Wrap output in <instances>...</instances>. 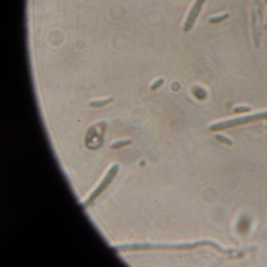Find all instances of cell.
<instances>
[{"label": "cell", "mask_w": 267, "mask_h": 267, "mask_svg": "<svg viewBox=\"0 0 267 267\" xmlns=\"http://www.w3.org/2000/svg\"><path fill=\"white\" fill-rule=\"evenodd\" d=\"M267 118V111L257 112L255 114H249V115L242 116L240 117H235L231 119L224 120V121H219V122L214 123L209 126V130L211 132L220 131L224 130L230 128L236 127V126L248 124L251 122H255V121H261V120L266 119Z\"/></svg>", "instance_id": "obj_1"}, {"label": "cell", "mask_w": 267, "mask_h": 267, "mask_svg": "<svg viewBox=\"0 0 267 267\" xmlns=\"http://www.w3.org/2000/svg\"><path fill=\"white\" fill-rule=\"evenodd\" d=\"M262 6L260 0H253V11H252V31L255 45L257 48L260 46V31L259 23L262 21Z\"/></svg>", "instance_id": "obj_2"}, {"label": "cell", "mask_w": 267, "mask_h": 267, "mask_svg": "<svg viewBox=\"0 0 267 267\" xmlns=\"http://www.w3.org/2000/svg\"><path fill=\"white\" fill-rule=\"evenodd\" d=\"M204 2H205V0H196L195 1L194 6H193V7L190 10L189 14L187 16L185 24H184L183 31L185 32H188L193 27L196 20L199 16L200 13H201Z\"/></svg>", "instance_id": "obj_3"}, {"label": "cell", "mask_w": 267, "mask_h": 267, "mask_svg": "<svg viewBox=\"0 0 267 267\" xmlns=\"http://www.w3.org/2000/svg\"><path fill=\"white\" fill-rule=\"evenodd\" d=\"M215 138H216V140H218V141H220V143H224V144L226 145H230V146H231V145H233V141H232L230 139H229L228 137H226V136H223V135H220V134H217L215 136Z\"/></svg>", "instance_id": "obj_4"}, {"label": "cell", "mask_w": 267, "mask_h": 267, "mask_svg": "<svg viewBox=\"0 0 267 267\" xmlns=\"http://www.w3.org/2000/svg\"><path fill=\"white\" fill-rule=\"evenodd\" d=\"M228 14H223V15L218 16V17H212V18L210 19V22L212 23V24H218V23H220L223 21H224V20H226V18H228Z\"/></svg>", "instance_id": "obj_5"}, {"label": "cell", "mask_w": 267, "mask_h": 267, "mask_svg": "<svg viewBox=\"0 0 267 267\" xmlns=\"http://www.w3.org/2000/svg\"><path fill=\"white\" fill-rule=\"evenodd\" d=\"M194 95L198 99H200V96H201V99L203 100V99L205 98L207 94H206L205 91H204L203 88H199V87H197L195 89H194Z\"/></svg>", "instance_id": "obj_6"}, {"label": "cell", "mask_w": 267, "mask_h": 267, "mask_svg": "<svg viewBox=\"0 0 267 267\" xmlns=\"http://www.w3.org/2000/svg\"><path fill=\"white\" fill-rule=\"evenodd\" d=\"M112 101V99H108L107 101H95V102L90 103V106L92 107H102V106L106 105V104H109Z\"/></svg>", "instance_id": "obj_7"}, {"label": "cell", "mask_w": 267, "mask_h": 267, "mask_svg": "<svg viewBox=\"0 0 267 267\" xmlns=\"http://www.w3.org/2000/svg\"><path fill=\"white\" fill-rule=\"evenodd\" d=\"M251 111V107H245V106H242V107H236L234 109V112L240 114V113H244L249 112Z\"/></svg>", "instance_id": "obj_8"}, {"label": "cell", "mask_w": 267, "mask_h": 267, "mask_svg": "<svg viewBox=\"0 0 267 267\" xmlns=\"http://www.w3.org/2000/svg\"><path fill=\"white\" fill-rule=\"evenodd\" d=\"M163 83H164V79H162V78L158 79L157 82H155L152 85L151 89H153V90H154V89H157V88H158L160 86H162V85H163Z\"/></svg>", "instance_id": "obj_9"}, {"label": "cell", "mask_w": 267, "mask_h": 267, "mask_svg": "<svg viewBox=\"0 0 267 267\" xmlns=\"http://www.w3.org/2000/svg\"><path fill=\"white\" fill-rule=\"evenodd\" d=\"M265 2L267 3V0H265ZM264 27H265V28H267V21H266V24H265V25L264 26Z\"/></svg>", "instance_id": "obj_10"}]
</instances>
